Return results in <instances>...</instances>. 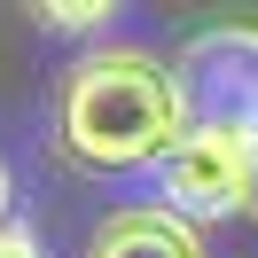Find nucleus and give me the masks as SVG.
I'll list each match as a JSON object with an SVG mask.
<instances>
[{"label":"nucleus","mask_w":258,"mask_h":258,"mask_svg":"<svg viewBox=\"0 0 258 258\" xmlns=\"http://www.w3.org/2000/svg\"><path fill=\"white\" fill-rule=\"evenodd\" d=\"M188 125H196L188 86L149 47H94L55 79V149L79 172L102 180L157 172L188 141Z\"/></svg>","instance_id":"1"},{"label":"nucleus","mask_w":258,"mask_h":258,"mask_svg":"<svg viewBox=\"0 0 258 258\" xmlns=\"http://www.w3.org/2000/svg\"><path fill=\"white\" fill-rule=\"evenodd\" d=\"M157 204L180 219H227V211H258V149L250 125H188V141L157 164Z\"/></svg>","instance_id":"2"},{"label":"nucleus","mask_w":258,"mask_h":258,"mask_svg":"<svg viewBox=\"0 0 258 258\" xmlns=\"http://www.w3.org/2000/svg\"><path fill=\"white\" fill-rule=\"evenodd\" d=\"M172 71L188 86L196 125H258V24L196 32Z\"/></svg>","instance_id":"3"},{"label":"nucleus","mask_w":258,"mask_h":258,"mask_svg":"<svg viewBox=\"0 0 258 258\" xmlns=\"http://www.w3.org/2000/svg\"><path fill=\"white\" fill-rule=\"evenodd\" d=\"M79 258H211V242H204L196 219H180V211H164V204H117L110 219L86 235Z\"/></svg>","instance_id":"4"},{"label":"nucleus","mask_w":258,"mask_h":258,"mask_svg":"<svg viewBox=\"0 0 258 258\" xmlns=\"http://www.w3.org/2000/svg\"><path fill=\"white\" fill-rule=\"evenodd\" d=\"M32 16H39V32H63V39H79V32H102L117 8H110V0H39Z\"/></svg>","instance_id":"5"},{"label":"nucleus","mask_w":258,"mask_h":258,"mask_svg":"<svg viewBox=\"0 0 258 258\" xmlns=\"http://www.w3.org/2000/svg\"><path fill=\"white\" fill-rule=\"evenodd\" d=\"M0 258H39V242H32V227H16V219L0 227Z\"/></svg>","instance_id":"6"},{"label":"nucleus","mask_w":258,"mask_h":258,"mask_svg":"<svg viewBox=\"0 0 258 258\" xmlns=\"http://www.w3.org/2000/svg\"><path fill=\"white\" fill-rule=\"evenodd\" d=\"M0 227H8V164H0Z\"/></svg>","instance_id":"7"},{"label":"nucleus","mask_w":258,"mask_h":258,"mask_svg":"<svg viewBox=\"0 0 258 258\" xmlns=\"http://www.w3.org/2000/svg\"><path fill=\"white\" fill-rule=\"evenodd\" d=\"M250 149H258V125H250Z\"/></svg>","instance_id":"8"}]
</instances>
